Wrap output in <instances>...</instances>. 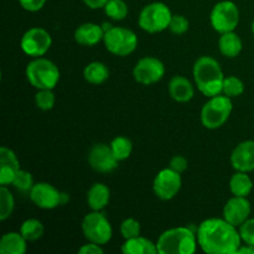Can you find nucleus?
<instances>
[{"mask_svg": "<svg viewBox=\"0 0 254 254\" xmlns=\"http://www.w3.org/2000/svg\"><path fill=\"white\" fill-rule=\"evenodd\" d=\"M198 247L207 254H236L242 246L240 231L225 218H207L198 225Z\"/></svg>", "mask_w": 254, "mask_h": 254, "instance_id": "obj_1", "label": "nucleus"}, {"mask_svg": "<svg viewBox=\"0 0 254 254\" xmlns=\"http://www.w3.org/2000/svg\"><path fill=\"white\" fill-rule=\"evenodd\" d=\"M192 74L198 91L205 97L210 98L222 93L225 74L217 60L211 56L198 57L193 64Z\"/></svg>", "mask_w": 254, "mask_h": 254, "instance_id": "obj_2", "label": "nucleus"}, {"mask_svg": "<svg viewBox=\"0 0 254 254\" xmlns=\"http://www.w3.org/2000/svg\"><path fill=\"white\" fill-rule=\"evenodd\" d=\"M197 236L189 227L166 230L156 241L159 254H192L197 250Z\"/></svg>", "mask_w": 254, "mask_h": 254, "instance_id": "obj_3", "label": "nucleus"}, {"mask_svg": "<svg viewBox=\"0 0 254 254\" xmlns=\"http://www.w3.org/2000/svg\"><path fill=\"white\" fill-rule=\"evenodd\" d=\"M26 78L36 89H54L60 81V69L51 60L36 57L26 66Z\"/></svg>", "mask_w": 254, "mask_h": 254, "instance_id": "obj_4", "label": "nucleus"}, {"mask_svg": "<svg viewBox=\"0 0 254 254\" xmlns=\"http://www.w3.org/2000/svg\"><path fill=\"white\" fill-rule=\"evenodd\" d=\"M231 99L222 93L208 98L201 111V123L205 128L215 130L228 121L233 109Z\"/></svg>", "mask_w": 254, "mask_h": 254, "instance_id": "obj_5", "label": "nucleus"}, {"mask_svg": "<svg viewBox=\"0 0 254 254\" xmlns=\"http://www.w3.org/2000/svg\"><path fill=\"white\" fill-rule=\"evenodd\" d=\"M173 12L170 7L160 1L150 2L141 9L138 24L141 30L149 34H158L169 29Z\"/></svg>", "mask_w": 254, "mask_h": 254, "instance_id": "obj_6", "label": "nucleus"}, {"mask_svg": "<svg viewBox=\"0 0 254 254\" xmlns=\"http://www.w3.org/2000/svg\"><path fill=\"white\" fill-rule=\"evenodd\" d=\"M104 46L107 51L119 57H126L133 54L138 46V36L130 29L113 26L104 34Z\"/></svg>", "mask_w": 254, "mask_h": 254, "instance_id": "obj_7", "label": "nucleus"}, {"mask_svg": "<svg viewBox=\"0 0 254 254\" xmlns=\"http://www.w3.org/2000/svg\"><path fill=\"white\" fill-rule=\"evenodd\" d=\"M82 232L88 242L103 246L112 240L113 228L111 222L102 211H92L84 216L82 221Z\"/></svg>", "mask_w": 254, "mask_h": 254, "instance_id": "obj_8", "label": "nucleus"}, {"mask_svg": "<svg viewBox=\"0 0 254 254\" xmlns=\"http://www.w3.org/2000/svg\"><path fill=\"white\" fill-rule=\"evenodd\" d=\"M211 26L218 34L235 31L240 24V10L231 0H223L217 2L211 10Z\"/></svg>", "mask_w": 254, "mask_h": 254, "instance_id": "obj_9", "label": "nucleus"}, {"mask_svg": "<svg viewBox=\"0 0 254 254\" xmlns=\"http://www.w3.org/2000/svg\"><path fill=\"white\" fill-rule=\"evenodd\" d=\"M30 200L42 210H54L69 200L68 195L49 183H36L30 190Z\"/></svg>", "mask_w": 254, "mask_h": 254, "instance_id": "obj_10", "label": "nucleus"}, {"mask_svg": "<svg viewBox=\"0 0 254 254\" xmlns=\"http://www.w3.org/2000/svg\"><path fill=\"white\" fill-rule=\"evenodd\" d=\"M52 45V37L47 30L42 27H31L21 37L20 47L22 52L30 57H42L47 54Z\"/></svg>", "mask_w": 254, "mask_h": 254, "instance_id": "obj_11", "label": "nucleus"}, {"mask_svg": "<svg viewBox=\"0 0 254 254\" xmlns=\"http://www.w3.org/2000/svg\"><path fill=\"white\" fill-rule=\"evenodd\" d=\"M181 186H183L181 174L176 173L170 168L159 171L153 181L154 193L156 197L163 201L173 200L180 192Z\"/></svg>", "mask_w": 254, "mask_h": 254, "instance_id": "obj_12", "label": "nucleus"}, {"mask_svg": "<svg viewBox=\"0 0 254 254\" xmlns=\"http://www.w3.org/2000/svg\"><path fill=\"white\" fill-rule=\"evenodd\" d=\"M165 74V66L154 56H145L139 60L133 68V77L144 86L158 83Z\"/></svg>", "mask_w": 254, "mask_h": 254, "instance_id": "obj_13", "label": "nucleus"}, {"mask_svg": "<svg viewBox=\"0 0 254 254\" xmlns=\"http://www.w3.org/2000/svg\"><path fill=\"white\" fill-rule=\"evenodd\" d=\"M88 164L97 173H112L116 170L119 161L114 156L111 145L104 143L94 144L88 153Z\"/></svg>", "mask_w": 254, "mask_h": 254, "instance_id": "obj_14", "label": "nucleus"}, {"mask_svg": "<svg viewBox=\"0 0 254 254\" xmlns=\"http://www.w3.org/2000/svg\"><path fill=\"white\" fill-rule=\"evenodd\" d=\"M251 211L252 207L247 197L233 196L223 207V218L235 227L240 228V226L250 218Z\"/></svg>", "mask_w": 254, "mask_h": 254, "instance_id": "obj_15", "label": "nucleus"}, {"mask_svg": "<svg viewBox=\"0 0 254 254\" xmlns=\"http://www.w3.org/2000/svg\"><path fill=\"white\" fill-rule=\"evenodd\" d=\"M231 164L236 171L251 173L254 170V140L238 144L231 154Z\"/></svg>", "mask_w": 254, "mask_h": 254, "instance_id": "obj_16", "label": "nucleus"}, {"mask_svg": "<svg viewBox=\"0 0 254 254\" xmlns=\"http://www.w3.org/2000/svg\"><path fill=\"white\" fill-rule=\"evenodd\" d=\"M20 170V161L16 154L7 146L0 148V185H11Z\"/></svg>", "mask_w": 254, "mask_h": 254, "instance_id": "obj_17", "label": "nucleus"}, {"mask_svg": "<svg viewBox=\"0 0 254 254\" xmlns=\"http://www.w3.org/2000/svg\"><path fill=\"white\" fill-rule=\"evenodd\" d=\"M104 30L102 25L94 22H84L79 25L74 31V40L77 44L82 46H96L99 42L103 41Z\"/></svg>", "mask_w": 254, "mask_h": 254, "instance_id": "obj_18", "label": "nucleus"}, {"mask_svg": "<svg viewBox=\"0 0 254 254\" xmlns=\"http://www.w3.org/2000/svg\"><path fill=\"white\" fill-rule=\"evenodd\" d=\"M169 94L179 103H188L195 96V89L186 77L174 76L169 82Z\"/></svg>", "mask_w": 254, "mask_h": 254, "instance_id": "obj_19", "label": "nucleus"}, {"mask_svg": "<svg viewBox=\"0 0 254 254\" xmlns=\"http://www.w3.org/2000/svg\"><path fill=\"white\" fill-rule=\"evenodd\" d=\"M111 190L102 183H96L89 188L87 192V203L92 211H102L109 205Z\"/></svg>", "mask_w": 254, "mask_h": 254, "instance_id": "obj_20", "label": "nucleus"}, {"mask_svg": "<svg viewBox=\"0 0 254 254\" xmlns=\"http://www.w3.org/2000/svg\"><path fill=\"white\" fill-rule=\"evenodd\" d=\"M27 241L20 232H7L0 240V254H25Z\"/></svg>", "mask_w": 254, "mask_h": 254, "instance_id": "obj_21", "label": "nucleus"}, {"mask_svg": "<svg viewBox=\"0 0 254 254\" xmlns=\"http://www.w3.org/2000/svg\"><path fill=\"white\" fill-rule=\"evenodd\" d=\"M218 49L225 57L235 59L242 51L243 42L240 35L236 34L235 31L225 32V34H221L218 39Z\"/></svg>", "mask_w": 254, "mask_h": 254, "instance_id": "obj_22", "label": "nucleus"}, {"mask_svg": "<svg viewBox=\"0 0 254 254\" xmlns=\"http://www.w3.org/2000/svg\"><path fill=\"white\" fill-rule=\"evenodd\" d=\"M122 252L124 254H156L158 248L156 243L151 242L148 238L138 236L130 240H126V242L122 245Z\"/></svg>", "mask_w": 254, "mask_h": 254, "instance_id": "obj_23", "label": "nucleus"}, {"mask_svg": "<svg viewBox=\"0 0 254 254\" xmlns=\"http://www.w3.org/2000/svg\"><path fill=\"white\" fill-rule=\"evenodd\" d=\"M230 190L233 196L248 197L253 190V181L248 173L236 171L230 179Z\"/></svg>", "mask_w": 254, "mask_h": 254, "instance_id": "obj_24", "label": "nucleus"}, {"mask_svg": "<svg viewBox=\"0 0 254 254\" xmlns=\"http://www.w3.org/2000/svg\"><path fill=\"white\" fill-rule=\"evenodd\" d=\"M83 77L88 83L102 84L109 78V69L103 62L93 61L84 67Z\"/></svg>", "mask_w": 254, "mask_h": 254, "instance_id": "obj_25", "label": "nucleus"}, {"mask_svg": "<svg viewBox=\"0 0 254 254\" xmlns=\"http://www.w3.org/2000/svg\"><path fill=\"white\" fill-rule=\"evenodd\" d=\"M44 225L41 221L36 220V218H29V220L24 221L20 227V233L24 236L27 242H35V241L40 240L44 236Z\"/></svg>", "mask_w": 254, "mask_h": 254, "instance_id": "obj_26", "label": "nucleus"}, {"mask_svg": "<svg viewBox=\"0 0 254 254\" xmlns=\"http://www.w3.org/2000/svg\"><path fill=\"white\" fill-rule=\"evenodd\" d=\"M111 148L113 150L114 156L118 161H124L131 155L133 151V143L129 138L123 135H118L111 141Z\"/></svg>", "mask_w": 254, "mask_h": 254, "instance_id": "obj_27", "label": "nucleus"}, {"mask_svg": "<svg viewBox=\"0 0 254 254\" xmlns=\"http://www.w3.org/2000/svg\"><path fill=\"white\" fill-rule=\"evenodd\" d=\"M103 9L107 16L114 21H122L128 16L129 12V7L124 0H108Z\"/></svg>", "mask_w": 254, "mask_h": 254, "instance_id": "obj_28", "label": "nucleus"}, {"mask_svg": "<svg viewBox=\"0 0 254 254\" xmlns=\"http://www.w3.org/2000/svg\"><path fill=\"white\" fill-rule=\"evenodd\" d=\"M15 208V200L7 186L0 188V220L6 221L12 215Z\"/></svg>", "mask_w": 254, "mask_h": 254, "instance_id": "obj_29", "label": "nucleus"}, {"mask_svg": "<svg viewBox=\"0 0 254 254\" xmlns=\"http://www.w3.org/2000/svg\"><path fill=\"white\" fill-rule=\"evenodd\" d=\"M245 92V83L241 78L236 76H227L223 79L222 94L230 97V98H236L240 97Z\"/></svg>", "mask_w": 254, "mask_h": 254, "instance_id": "obj_30", "label": "nucleus"}, {"mask_svg": "<svg viewBox=\"0 0 254 254\" xmlns=\"http://www.w3.org/2000/svg\"><path fill=\"white\" fill-rule=\"evenodd\" d=\"M55 102V93L52 89H37V93L35 96V103L36 107L41 111H50L54 108Z\"/></svg>", "mask_w": 254, "mask_h": 254, "instance_id": "obj_31", "label": "nucleus"}, {"mask_svg": "<svg viewBox=\"0 0 254 254\" xmlns=\"http://www.w3.org/2000/svg\"><path fill=\"white\" fill-rule=\"evenodd\" d=\"M11 185L14 186L16 190L22 191V192H26V191H29L30 192V190L32 189V186L35 185L34 178H32V175L29 173V171L20 169V170L17 171L16 176H15V179H14V181H12Z\"/></svg>", "mask_w": 254, "mask_h": 254, "instance_id": "obj_32", "label": "nucleus"}, {"mask_svg": "<svg viewBox=\"0 0 254 254\" xmlns=\"http://www.w3.org/2000/svg\"><path fill=\"white\" fill-rule=\"evenodd\" d=\"M140 223L134 218H127L121 225V233L124 240L138 237V236H140Z\"/></svg>", "mask_w": 254, "mask_h": 254, "instance_id": "obj_33", "label": "nucleus"}, {"mask_svg": "<svg viewBox=\"0 0 254 254\" xmlns=\"http://www.w3.org/2000/svg\"><path fill=\"white\" fill-rule=\"evenodd\" d=\"M189 27H190V22L183 15H173L171 17L170 25H169V30L175 35H184L188 32Z\"/></svg>", "mask_w": 254, "mask_h": 254, "instance_id": "obj_34", "label": "nucleus"}, {"mask_svg": "<svg viewBox=\"0 0 254 254\" xmlns=\"http://www.w3.org/2000/svg\"><path fill=\"white\" fill-rule=\"evenodd\" d=\"M240 235L242 242L246 245L254 246V218H248L245 223L240 226Z\"/></svg>", "mask_w": 254, "mask_h": 254, "instance_id": "obj_35", "label": "nucleus"}, {"mask_svg": "<svg viewBox=\"0 0 254 254\" xmlns=\"http://www.w3.org/2000/svg\"><path fill=\"white\" fill-rule=\"evenodd\" d=\"M189 166V161L185 156L183 155H175L171 158L170 164H169V168L173 169L174 171L179 174H183L184 171H186Z\"/></svg>", "mask_w": 254, "mask_h": 254, "instance_id": "obj_36", "label": "nucleus"}, {"mask_svg": "<svg viewBox=\"0 0 254 254\" xmlns=\"http://www.w3.org/2000/svg\"><path fill=\"white\" fill-rule=\"evenodd\" d=\"M20 5L24 10L30 12L40 11L46 4V0H19Z\"/></svg>", "mask_w": 254, "mask_h": 254, "instance_id": "obj_37", "label": "nucleus"}, {"mask_svg": "<svg viewBox=\"0 0 254 254\" xmlns=\"http://www.w3.org/2000/svg\"><path fill=\"white\" fill-rule=\"evenodd\" d=\"M104 250L101 245L94 242H88L87 245H83L78 250V254H103Z\"/></svg>", "mask_w": 254, "mask_h": 254, "instance_id": "obj_38", "label": "nucleus"}, {"mask_svg": "<svg viewBox=\"0 0 254 254\" xmlns=\"http://www.w3.org/2000/svg\"><path fill=\"white\" fill-rule=\"evenodd\" d=\"M89 9H102V7L106 6V4L108 2V0H82Z\"/></svg>", "mask_w": 254, "mask_h": 254, "instance_id": "obj_39", "label": "nucleus"}, {"mask_svg": "<svg viewBox=\"0 0 254 254\" xmlns=\"http://www.w3.org/2000/svg\"><path fill=\"white\" fill-rule=\"evenodd\" d=\"M236 254H254V246L251 245H242L238 248L237 253Z\"/></svg>", "mask_w": 254, "mask_h": 254, "instance_id": "obj_40", "label": "nucleus"}, {"mask_svg": "<svg viewBox=\"0 0 254 254\" xmlns=\"http://www.w3.org/2000/svg\"><path fill=\"white\" fill-rule=\"evenodd\" d=\"M102 27H103V30H104V34H106V32L108 31V30H111L112 27H113V25L109 24V22H104V24L102 25Z\"/></svg>", "mask_w": 254, "mask_h": 254, "instance_id": "obj_41", "label": "nucleus"}, {"mask_svg": "<svg viewBox=\"0 0 254 254\" xmlns=\"http://www.w3.org/2000/svg\"><path fill=\"white\" fill-rule=\"evenodd\" d=\"M252 32H253V35H254V20H253V22H252Z\"/></svg>", "mask_w": 254, "mask_h": 254, "instance_id": "obj_42", "label": "nucleus"}]
</instances>
